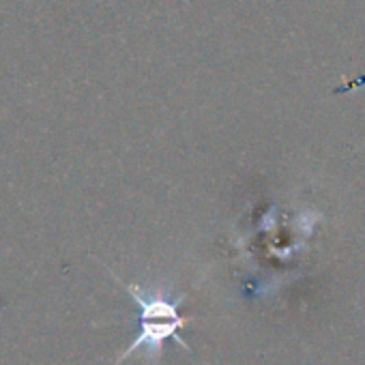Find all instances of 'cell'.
<instances>
[{
  "mask_svg": "<svg viewBox=\"0 0 365 365\" xmlns=\"http://www.w3.org/2000/svg\"><path fill=\"white\" fill-rule=\"evenodd\" d=\"M125 288L138 305V333L133 341L118 354L114 365L123 363L135 352L148 361H157L168 339H176L182 348L190 350L187 341L178 335V329L190 322V318L180 316L178 309L185 297H170L165 288H146L140 284H125Z\"/></svg>",
  "mask_w": 365,
  "mask_h": 365,
  "instance_id": "cell-1",
  "label": "cell"
}]
</instances>
